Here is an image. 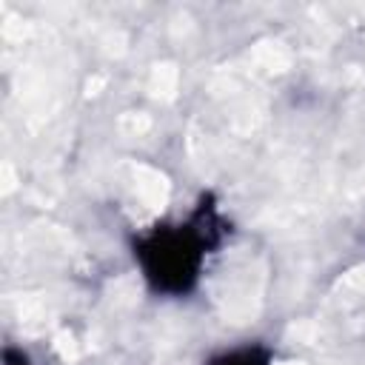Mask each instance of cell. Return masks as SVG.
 <instances>
[{
    "label": "cell",
    "mask_w": 365,
    "mask_h": 365,
    "mask_svg": "<svg viewBox=\"0 0 365 365\" xmlns=\"http://www.w3.org/2000/svg\"><path fill=\"white\" fill-rule=\"evenodd\" d=\"M3 365H37L29 354H23V351H14V348H6L3 351Z\"/></svg>",
    "instance_id": "3"
},
{
    "label": "cell",
    "mask_w": 365,
    "mask_h": 365,
    "mask_svg": "<svg viewBox=\"0 0 365 365\" xmlns=\"http://www.w3.org/2000/svg\"><path fill=\"white\" fill-rule=\"evenodd\" d=\"M274 348L257 339H245V342H231L222 345L217 351H211L202 365H274Z\"/></svg>",
    "instance_id": "2"
},
{
    "label": "cell",
    "mask_w": 365,
    "mask_h": 365,
    "mask_svg": "<svg viewBox=\"0 0 365 365\" xmlns=\"http://www.w3.org/2000/svg\"><path fill=\"white\" fill-rule=\"evenodd\" d=\"M228 217L211 194H200L182 214L157 220L131 237V262L145 291L185 299L200 291L214 257L228 242Z\"/></svg>",
    "instance_id": "1"
}]
</instances>
